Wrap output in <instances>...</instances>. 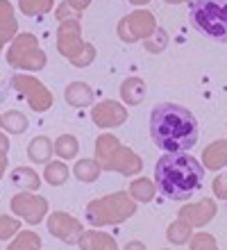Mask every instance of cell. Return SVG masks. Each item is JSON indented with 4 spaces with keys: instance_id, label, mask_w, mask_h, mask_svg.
Returning a JSON list of instances; mask_svg holds the SVG:
<instances>
[{
    "instance_id": "cell-1",
    "label": "cell",
    "mask_w": 227,
    "mask_h": 250,
    "mask_svg": "<svg viewBox=\"0 0 227 250\" xmlns=\"http://www.w3.org/2000/svg\"><path fill=\"white\" fill-rule=\"evenodd\" d=\"M150 137L166 152L188 150L198 141V121L186 107L162 103L150 112Z\"/></svg>"
},
{
    "instance_id": "cell-2",
    "label": "cell",
    "mask_w": 227,
    "mask_h": 250,
    "mask_svg": "<svg viewBox=\"0 0 227 250\" xmlns=\"http://www.w3.org/2000/svg\"><path fill=\"white\" fill-rule=\"evenodd\" d=\"M155 185L170 200H188L205 185V168L186 150L166 152L155 166Z\"/></svg>"
},
{
    "instance_id": "cell-3",
    "label": "cell",
    "mask_w": 227,
    "mask_h": 250,
    "mask_svg": "<svg viewBox=\"0 0 227 250\" xmlns=\"http://www.w3.org/2000/svg\"><path fill=\"white\" fill-rule=\"evenodd\" d=\"M191 23L214 41H227V0H193Z\"/></svg>"
},
{
    "instance_id": "cell-4",
    "label": "cell",
    "mask_w": 227,
    "mask_h": 250,
    "mask_svg": "<svg viewBox=\"0 0 227 250\" xmlns=\"http://www.w3.org/2000/svg\"><path fill=\"white\" fill-rule=\"evenodd\" d=\"M89 221L93 225H109V223H121L125 218L134 214V203L125 193H114L103 200H96L86 207Z\"/></svg>"
},
{
    "instance_id": "cell-5",
    "label": "cell",
    "mask_w": 227,
    "mask_h": 250,
    "mask_svg": "<svg viewBox=\"0 0 227 250\" xmlns=\"http://www.w3.org/2000/svg\"><path fill=\"white\" fill-rule=\"evenodd\" d=\"M57 46H59V50L73 62V64H78V66L91 64L93 55H96L93 46H89V43L82 46V43H80V23L75 19H66L64 23H62Z\"/></svg>"
},
{
    "instance_id": "cell-6",
    "label": "cell",
    "mask_w": 227,
    "mask_h": 250,
    "mask_svg": "<svg viewBox=\"0 0 227 250\" xmlns=\"http://www.w3.org/2000/svg\"><path fill=\"white\" fill-rule=\"evenodd\" d=\"M9 64L16 68H30V71H39L45 64V55L43 50H39L37 46V37L34 34H21L16 37L14 46L7 53Z\"/></svg>"
},
{
    "instance_id": "cell-7",
    "label": "cell",
    "mask_w": 227,
    "mask_h": 250,
    "mask_svg": "<svg viewBox=\"0 0 227 250\" xmlns=\"http://www.w3.org/2000/svg\"><path fill=\"white\" fill-rule=\"evenodd\" d=\"M155 16L148 12H136V14H130V16H125L121 21V25H118V34H121V39L123 41H136L141 39V37H150V34L155 32Z\"/></svg>"
},
{
    "instance_id": "cell-8",
    "label": "cell",
    "mask_w": 227,
    "mask_h": 250,
    "mask_svg": "<svg viewBox=\"0 0 227 250\" xmlns=\"http://www.w3.org/2000/svg\"><path fill=\"white\" fill-rule=\"evenodd\" d=\"M12 82H14V86H16L21 93H25L27 96L32 109H37V112H45V109L52 105L50 93H48V89L41 84L39 80L27 78V75H16Z\"/></svg>"
},
{
    "instance_id": "cell-9",
    "label": "cell",
    "mask_w": 227,
    "mask_h": 250,
    "mask_svg": "<svg viewBox=\"0 0 227 250\" xmlns=\"http://www.w3.org/2000/svg\"><path fill=\"white\" fill-rule=\"evenodd\" d=\"M12 209L23 216L27 223L37 225L48 211V200L43 196H30V193H19L12 198Z\"/></svg>"
},
{
    "instance_id": "cell-10",
    "label": "cell",
    "mask_w": 227,
    "mask_h": 250,
    "mask_svg": "<svg viewBox=\"0 0 227 250\" xmlns=\"http://www.w3.org/2000/svg\"><path fill=\"white\" fill-rule=\"evenodd\" d=\"M48 230L57 239L66 241V244H78L80 234H82V225H80L78 218L68 216L64 211H55V214L48 218Z\"/></svg>"
},
{
    "instance_id": "cell-11",
    "label": "cell",
    "mask_w": 227,
    "mask_h": 250,
    "mask_svg": "<svg viewBox=\"0 0 227 250\" xmlns=\"http://www.w3.org/2000/svg\"><path fill=\"white\" fill-rule=\"evenodd\" d=\"M141 159L136 157V155H132L130 150H125V148H121L118 146L116 150L111 152L107 159H103L100 162V168H116V171L125 173V175H132V173H139L141 171Z\"/></svg>"
},
{
    "instance_id": "cell-12",
    "label": "cell",
    "mask_w": 227,
    "mask_h": 250,
    "mask_svg": "<svg viewBox=\"0 0 227 250\" xmlns=\"http://www.w3.org/2000/svg\"><path fill=\"white\" fill-rule=\"evenodd\" d=\"M91 116L100 127H114V125H121L127 119V112L123 109V105H118L114 100H104V103L93 107Z\"/></svg>"
},
{
    "instance_id": "cell-13",
    "label": "cell",
    "mask_w": 227,
    "mask_h": 250,
    "mask_svg": "<svg viewBox=\"0 0 227 250\" xmlns=\"http://www.w3.org/2000/svg\"><path fill=\"white\" fill-rule=\"evenodd\" d=\"M216 214V205L211 200H202L198 205H186L180 209V218L186 221L188 225H205L209 223Z\"/></svg>"
},
{
    "instance_id": "cell-14",
    "label": "cell",
    "mask_w": 227,
    "mask_h": 250,
    "mask_svg": "<svg viewBox=\"0 0 227 250\" xmlns=\"http://www.w3.org/2000/svg\"><path fill=\"white\" fill-rule=\"evenodd\" d=\"M66 100L73 107H84L93 100V91H91V86L84 84V82H73V84L66 86Z\"/></svg>"
},
{
    "instance_id": "cell-15",
    "label": "cell",
    "mask_w": 227,
    "mask_h": 250,
    "mask_svg": "<svg viewBox=\"0 0 227 250\" xmlns=\"http://www.w3.org/2000/svg\"><path fill=\"white\" fill-rule=\"evenodd\" d=\"M205 166L211 171H218L221 166H227V141H216L205 150Z\"/></svg>"
},
{
    "instance_id": "cell-16",
    "label": "cell",
    "mask_w": 227,
    "mask_h": 250,
    "mask_svg": "<svg viewBox=\"0 0 227 250\" xmlns=\"http://www.w3.org/2000/svg\"><path fill=\"white\" fill-rule=\"evenodd\" d=\"M52 150H55V146L50 144V139L48 137H37V139H32V144H30V148H27V155H30V159L37 162V164H45V162L50 159Z\"/></svg>"
},
{
    "instance_id": "cell-17",
    "label": "cell",
    "mask_w": 227,
    "mask_h": 250,
    "mask_svg": "<svg viewBox=\"0 0 227 250\" xmlns=\"http://www.w3.org/2000/svg\"><path fill=\"white\" fill-rule=\"evenodd\" d=\"M121 96H123L125 103L139 105V103L145 98V84H143V80H139V78L125 80L123 86H121Z\"/></svg>"
},
{
    "instance_id": "cell-18",
    "label": "cell",
    "mask_w": 227,
    "mask_h": 250,
    "mask_svg": "<svg viewBox=\"0 0 227 250\" xmlns=\"http://www.w3.org/2000/svg\"><path fill=\"white\" fill-rule=\"evenodd\" d=\"M16 32V21L12 16V7L7 0H0V43L9 41Z\"/></svg>"
},
{
    "instance_id": "cell-19",
    "label": "cell",
    "mask_w": 227,
    "mask_h": 250,
    "mask_svg": "<svg viewBox=\"0 0 227 250\" xmlns=\"http://www.w3.org/2000/svg\"><path fill=\"white\" fill-rule=\"evenodd\" d=\"M12 182L14 185H19V187H23V189H27V191H34V189H39V185H41V180H39V175L32 171V168H23V166H19V168H14L12 171Z\"/></svg>"
},
{
    "instance_id": "cell-20",
    "label": "cell",
    "mask_w": 227,
    "mask_h": 250,
    "mask_svg": "<svg viewBox=\"0 0 227 250\" xmlns=\"http://www.w3.org/2000/svg\"><path fill=\"white\" fill-rule=\"evenodd\" d=\"M0 125H2L7 132H12V134H23V132L27 130V119L21 112L12 109V112H7L5 116L0 119Z\"/></svg>"
},
{
    "instance_id": "cell-21",
    "label": "cell",
    "mask_w": 227,
    "mask_h": 250,
    "mask_svg": "<svg viewBox=\"0 0 227 250\" xmlns=\"http://www.w3.org/2000/svg\"><path fill=\"white\" fill-rule=\"evenodd\" d=\"M80 246L82 248H116V241L109 237V234H103V232H86L80 237Z\"/></svg>"
},
{
    "instance_id": "cell-22",
    "label": "cell",
    "mask_w": 227,
    "mask_h": 250,
    "mask_svg": "<svg viewBox=\"0 0 227 250\" xmlns=\"http://www.w3.org/2000/svg\"><path fill=\"white\" fill-rule=\"evenodd\" d=\"M43 178L48 185L62 187L66 180H68V168H66V164H62V162H50V164L45 166Z\"/></svg>"
},
{
    "instance_id": "cell-23",
    "label": "cell",
    "mask_w": 227,
    "mask_h": 250,
    "mask_svg": "<svg viewBox=\"0 0 227 250\" xmlns=\"http://www.w3.org/2000/svg\"><path fill=\"white\" fill-rule=\"evenodd\" d=\"M130 193H132V198H134V200L150 203V200H152V196H155V185H152L148 178H141V180H136V182H132Z\"/></svg>"
},
{
    "instance_id": "cell-24",
    "label": "cell",
    "mask_w": 227,
    "mask_h": 250,
    "mask_svg": "<svg viewBox=\"0 0 227 250\" xmlns=\"http://www.w3.org/2000/svg\"><path fill=\"white\" fill-rule=\"evenodd\" d=\"M98 173H100V164H98V159H80L78 164H75V175L78 180L82 182H93L98 178Z\"/></svg>"
},
{
    "instance_id": "cell-25",
    "label": "cell",
    "mask_w": 227,
    "mask_h": 250,
    "mask_svg": "<svg viewBox=\"0 0 227 250\" xmlns=\"http://www.w3.org/2000/svg\"><path fill=\"white\" fill-rule=\"evenodd\" d=\"M78 139L71 137V134H64V137H59L57 141H55V152H57L59 157L64 159H73L75 155H78Z\"/></svg>"
},
{
    "instance_id": "cell-26",
    "label": "cell",
    "mask_w": 227,
    "mask_h": 250,
    "mask_svg": "<svg viewBox=\"0 0 227 250\" xmlns=\"http://www.w3.org/2000/svg\"><path fill=\"white\" fill-rule=\"evenodd\" d=\"M168 239L173 244H186L188 239H191V225L186 221H175V223L168 228Z\"/></svg>"
},
{
    "instance_id": "cell-27",
    "label": "cell",
    "mask_w": 227,
    "mask_h": 250,
    "mask_svg": "<svg viewBox=\"0 0 227 250\" xmlns=\"http://www.w3.org/2000/svg\"><path fill=\"white\" fill-rule=\"evenodd\" d=\"M19 5L25 14H45L52 9V0H21Z\"/></svg>"
},
{
    "instance_id": "cell-28",
    "label": "cell",
    "mask_w": 227,
    "mask_h": 250,
    "mask_svg": "<svg viewBox=\"0 0 227 250\" xmlns=\"http://www.w3.org/2000/svg\"><path fill=\"white\" fill-rule=\"evenodd\" d=\"M19 230V221L9 216H0V241H5Z\"/></svg>"
},
{
    "instance_id": "cell-29",
    "label": "cell",
    "mask_w": 227,
    "mask_h": 250,
    "mask_svg": "<svg viewBox=\"0 0 227 250\" xmlns=\"http://www.w3.org/2000/svg\"><path fill=\"white\" fill-rule=\"evenodd\" d=\"M39 246H41V241L34 232H23L21 239H16L12 244V248H39Z\"/></svg>"
},
{
    "instance_id": "cell-30",
    "label": "cell",
    "mask_w": 227,
    "mask_h": 250,
    "mask_svg": "<svg viewBox=\"0 0 227 250\" xmlns=\"http://www.w3.org/2000/svg\"><path fill=\"white\" fill-rule=\"evenodd\" d=\"M191 246L193 248H216V241L211 239V234H193Z\"/></svg>"
},
{
    "instance_id": "cell-31",
    "label": "cell",
    "mask_w": 227,
    "mask_h": 250,
    "mask_svg": "<svg viewBox=\"0 0 227 250\" xmlns=\"http://www.w3.org/2000/svg\"><path fill=\"white\" fill-rule=\"evenodd\" d=\"M91 0H66L64 5L59 7L57 12H66V9H78V12H82V9H86L89 7Z\"/></svg>"
},
{
    "instance_id": "cell-32",
    "label": "cell",
    "mask_w": 227,
    "mask_h": 250,
    "mask_svg": "<svg viewBox=\"0 0 227 250\" xmlns=\"http://www.w3.org/2000/svg\"><path fill=\"white\" fill-rule=\"evenodd\" d=\"M214 191H216V196L218 198L227 200V178H216L214 180Z\"/></svg>"
},
{
    "instance_id": "cell-33",
    "label": "cell",
    "mask_w": 227,
    "mask_h": 250,
    "mask_svg": "<svg viewBox=\"0 0 227 250\" xmlns=\"http://www.w3.org/2000/svg\"><path fill=\"white\" fill-rule=\"evenodd\" d=\"M7 150H9V141H7V137L0 134V155H7Z\"/></svg>"
},
{
    "instance_id": "cell-34",
    "label": "cell",
    "mask_w": 227,
    "mask_h": 250,
    "mask_svg": "<svg viewBox=\"0 0 227 250\" xmlns=\"http://www.w3.org/2000/svg\"><path fill=\"white\" fill-rule=\"evenodd\" d=\"M5 166H7V155H0V175L5 173Z\"/></svg>"
},
{
    "instance_id": "cell-35",
    "label": "cell",
    "mask_w": 227,
    "mask_h": 250,
    "mask_svg": "<svg viewBox=\"0 0 227 250\" xmlns=\"http://www.w3.org/2000/svg\"><path fill=\"white\" fill-rule=\"evenodd\" d=\"M132 5H145V2H150V0H130Z\"/></svg>"
},
{
    "instance_id": "cell-36",
    "label": "cell",
    "mask_w": 227,
    "mask_h": 250,
    "mask_svg": "<svg viewBox=\"0 0 227 250\" xmlns=\"http://www.w3.org/2000/svg\"><path fill=\"white\" fill-rule=\"evenodd\" d=\"M166 2H173V5H175V2H184V0H166Z\"/></svg>"
}]
</instances>
